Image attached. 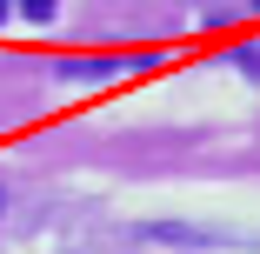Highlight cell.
<instances>
[{
    "label": "cell",
    "mask_w": 260,
    "mask_h": 254,
    "mask_svg": "<svg viewBox=\"0 0 260 254\" xmlns=\"http://www.w3.org/2000/svg\"><path fill=\"white\" fill-rule=\"evenodd\" d=\"M20 14H27V20H34V27H47V20H54V14H60V7H54V0H20Z\"/></svg>",
    "instance_id": "2"
},
{
    "label": "cell",
    "mask_w": 260,
    "mask_h": 254,
    "mask_svg": "<svg viewBox=\"0 0 260 254\" xmlns=\"http://www.w3.org/2000/svg\"><path fill=\"white\" fill-rule=\"evenodd\" d=\"M253 7H260V0H253Z\"/></svg>",
    "instance_id": "4"
},
{
    "label": "cell",
    "mask_w": 260,
    "mask_h": 254,
    "mask_svg": "<svg viewBox=\"0 0 260 254\" xmlns=\"http://www.w3.org/2000/svg\"><path fill=\"white\" fill-rule=\"evenodd\" d=\"M0 20H7V0H0Z\"/></svg>",
    "instance_id": "3"
},
{
    "label": "cell",
    "mask_w": 260,
    "mask_h": 254,
    "mask_svg": "<svg viewBox=\"0 0 260 254\" xmlns=\"http://www.w3.org/2000/svg\"><path fill=\"white\" fill-rule=\"evenodd\" d=\"M134 61H60V80H107V74H127Z\"/></svg>",
    "instance_id": "1"
}]
</instances>
